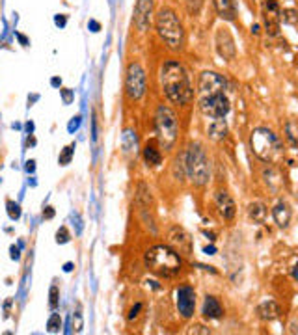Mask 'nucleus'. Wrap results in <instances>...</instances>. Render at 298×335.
<instances>
[{"mask_svg":"<svg viewBox=\"0 0 298 335\" xmlns=\"http://www.w3.org/2000/svg\"><path fill=\"white\" fill-rule=\"evenodd\" d=\"M161 86L166 97L176 105H186L194 97L186 69L176 60L164 61L161 69Z\"/></svg>","mask_w":298,"mask_h":335,"instance_id":"f257e3e1","label":"nucleus"},{"mask_svg":"<svg viewBox=\"0 0 298 335\" xmlns=\"http://www.w3.org/2000/svg\"><path fill=\"white\" fill-rule=\"evenodd\" d=\"M145 267L161 278H174L181 272V255L170 246H153L145 251Z\"/></svg>","mask_w":298,"mask_h":335,"instance_id":"f03ea898","label":"nucleus"},{"mask_svg":"<svg viewBox=\"0 0 298 335\" xmlns=\"http://www.w3.org/2000/svg\"><path fill=\"white\" fill-rule=\"evenodd\" d=\"M157 24V32L161 39L170 47V49H181L184 43V30L181 21L177 19L176 11L170 8H161L155 19Z\"/></svg>","mask_w":298,"mask_h":335,"instance_id":"7ed1b4c3","label":"nucleus"},{"mask_svg":"<svg viewBox=\"0 0 298 335\" xmlns=\"http://www.w3.org/2000/svg\"><path fill=\"white\" fill-rule=\"evenodd\" d=\"M184 169L186 175L196 186H205L211 179V168H209V160L203 151V147L199 144H190L188 151H186V160H184Z\"/></svg>","mask_w":298,"mask_h":335,"instance_id":"20e7f679","label":"nucleus"},{"mask_svg":"<svg viewBox=\"0 0 298 335\" xmlns=\"http://www.w3.org/2000/svg\"><path fill=\"white\" fill-rule=\"evenodd\" d=\"M155 130H157V140L159 144L170 151L177 142V134H179V125H177L176 112L172 108L161 107L157 108V115H155Z\"/></svg>","mask_w":298,"mask_h":335,"instance_id":"39448f33","label":"nucleus"},{"mask_svg":"<svg viewBox=\"0 0 298 335\" xmlns=\"http://www.w3.org/2000/svg\"><path fill=\"white\" fill-rule=\"evenodd\" d=\"M250 145H252V151L257 159L265 160V162H272V160L282 153V142L280 138L276 136L270 129L259 127L252 132L250 136Z\"/></svg>","mask_w":298,"mask_h":335,"instance_id":"423d86ee","label":"nucleus"},{"mask_svg":"<svg viewBox=\"0 0 298 335\" xmlns=\"http://www.w3.org/2000/svg\"><path fill=\"white\" fill-rule=\"evenodd\" d=\"M125 92L129 95V99L132 101H138L145 93V71L138 61H132L127 67Z\"/></svg>","mask_w":298,"mask_h":335,"instance_id":"0eeeda50","label":"nucleus"},{"mask_svg":"<svg viewBox=\"0 0 298 335\" xmlns=\"http://www.w3.org/2000/svg\"><path fill=\"white\" fill-rule=\"evenodd\" d=\"M199 110L207 115V117H226L228 112L231 110L230 99L226 97V93H218V95H209V97H199Z\"/></svg>","mask_w":298,"mask_h":335,"instance_id":"6e6552de","label":"nucleus"},{"mask_svg":"<svg viewBox=\"0 0 298 335\" xmlns=\"http://www.w3.org/2000/svg\"><path fill=\"white\" fill-rule=\"evenodd\" d=\"M228 90V80L214 71H203L198 80L199 97H209V95H218L226 93Z\"/></svg>","mask_w":298,"mask_h":335,"instance_id":"1a4fd4ad","label":"nucleus"},{"mask_svg":"<svg viewBox=\"0 0 298 335\" xmlns=\"http://www.w3.org/2000/svg\"><path fill=\"white\" fill-rule=\"evenodd\" d=\"M263 21L268 36L280 34V23H282V9L278 0H263Z\"/></svg>","mask_w":298,"mask_h":335,"instance_id":"9d476101","label":"nucleus"},{"mask_svg":"<svg viewBox=\"0 0 298 335\" xmlns=\"http://www.w3.org/2000/svg\"><path fill=\"white\" fill-rule=\"evenodd\" d=\"M176 304L179 315L183 319H190L194 315V309H196V292H194V289L188 285L179 287L176 292Z\"/></svg>","mask_w":298,"mask_h":335,"instance_id":"9b49d317","label":"nucleus"},{"mask_svg":"<svg viewBox=\"0 0 298 335\" xmlns=\"http://www.w3.org/2000/svg\"><path fill=\"white\" fill-rule=\"evenodd\" d=\"M168 240L172 248L179 255H190L192 253V238L183 227H172L168 233Z\"/></svg>","mask_w":298,"mask_h":335,"instance_id":"f8f14e48","label":"nucleus"},{"mask_svg":"<svg viewBox=\"0 0 298 335\" xmlns=\"http://www.w3.org/2000/svg\"><path fill=\"white\" fill-rule=\"evenodd\" d=\"M216 51H218V54H220L224 60L235 58L237 49H235L233 36L230 34L228 28H218V32H216Z\"/></svg>","mask_w":298,"mask_h":335,"instance_id":"ddd939ff","label":"nucleus"},{"mask_svg":"<svg viewBox=\"0 0 298 335\" xmlns=\"http://www.w3.org/2000/svg\"><path fill=\"white\" fill-rule=\"evenodd\" d=\"M151 11H153V0H138L136 9H134V23L140 32H145L149 28Z\"/></svg>","mask_w":298,"mask_h":335,"instance_id":"4468645a","label":"nucleus"},{"mask_svg":"<svg viewBox=\"0 0 298 335\" xmlns=\"http://www.w3.org/2000/svg\"><path fill=\"white\" fill-rule=\"evenodd\" d=\"M214 201H216V209H218V213H220V216L224 220H233V218H235L237 205H235L233 198L230 196V192H226V190L216 192Z\"/></svg>","mask_w":298,"mask_h":335,"instance_id":"2eb2a0df","label":"nucleus"},{"mask_svg":"<svg viewBox=\"0 0 298 335\" xmlns=\"http://www.w3.org/2000/svg\"><path fill=\"white\" fill-rule=\"evenodd\" d=\"M216 13L224 19V21H235L237 17V4L235 0H213Z\"/></svg>","mask_w":298,"mask_h":335,"instance_id":"dca6fc26","label":"nucleus"},{"mask_svg":"<svg viewBox=\"0 0 298 335\" xmlns=\"http://www.w3.org/2000/svg\"><path fill=\"white\" fill-rule=\"evenodd\" d=\"M257 315H259V319L270 322V320L280 319L282 309H280V305L276 304L274 300H265V302H261V304L257 305Z\"/></svg>","mask_w":298,"mask_h":335,"instance_id":"f3484780","label":"nucleus"},{"mask_svg":"<svg viewBox=\"0 0 298 335\" xmlns=\"http://www.w3.org/2000/svg\"><path fill=\"white\" fill-rule=\"evenodd\" d=\"M272 216H274V222L278 223V227H289L291 222V209L287 205V201H278L276 207L272 209Z\"/></svg>","mask_w":298,"mask_h":335,"instance_id":"a211bd4d","label":"nucleus"},{"mask_svg":"<svg viewBox=\"0 0 298 335\" xmlns=\"http://www.w3.org/2000/svg\"><path fill=\"white\" fill-rule=\"evenodd\" d=\"M224 315V309H222V304L218 302L216 296H207L205 302H203V317L211 320L220 319Z\"/></svg>","mask_w":298,"mask_h":335,"instance_id":"6ab92c4d","label":"nucleus"},{"mask_svg":"<svg viewBox=\"0 0 298 335\" xmlns=\"http://www.w3.org/2000/svg\"><path fill=\"white\" fill-rule=\"evenodd\" d=\"M209 136L213 138V140H224L226 134H228V123L224 117H216L211 125H209Z\"/></svg>","mask_w":298,"mask_h":335,"instance_id":"aec40b11","label":"nucleus"},{"mask_svg":"<svg viewBox=\"0 0 298 335\" xmlns=\"http://www.w3.org/2000/svg\"><path fill=\"white\" fill-rule=\"evenodd\" d=\"M144 160H145V164L147 166H151V168H155V166H159L162 162V155H161V151L157 149V145L155 144H147L144 147Z\"/></svg>","mask_w":298,"mask_h":335,"instance_id":"412c9836","label":"nucleus"},{"mask_svg":"<svg viewBox=\"0 0 298 335\" xmlns=\"http://www.w3.org/2000/svg\"><path fill=\"white\" fill-rule=\"evenodd\" d=\"M248 216H250L255 223H263L265 218H267V207L263 205V203H259V201L250 203V205H248Z\"/></svg>","mask_w":298,"mask_h":335,"instance_id":"4be33fe9","label":"nucleus"},{"mask_svg":"<svg viewBox=\"0 0 298 335\" xmlns=\"http://www.w3.org/2000/svg\"><path fill=\"white\" fill-rule=\"evenodd\" d=\"M285 134H287V140H289L293 147H298V121H287L285 123Z\"/></svg>","mask_w":298,"mask_h":335,"instance_id":"5701e85b","label":"nucleus"},{"mask_svg":"<svg viewBox=\"0 0 298 335\" xmlns=\"http://www.w3.org/2000/svg\"><path fill=\"white\" fill-rule=\"evenodd\" d=\"M73 153H75V144L63 147V151H61L60 157H58V162H60L61 166H67L69 162H71V159H73Z\"/></svg>","mask_w":298,"mask_h":335,"instance_id":"b1692460","label":"nucleus"},{"mask_svg":"<svg viewBox=\"0 0 298 335\" xmlns=\"http://www.w3.org/2000/svg\"><path fill=\"white\" fill-rule=\"evenodd\" d=\"M61 328V319L58 313H53L51 315V319H49V322H47V330L51 332V334H56V332H60Z\"/></svg>","mask_w":298,"mask_h":335,"instance_id":"393cba45","label":"nucleus"},{"mask_svg":"<svg viewBox=\"0 0 298 335\" xmlns=\"http://www.w3.org/2000/svg\"><path fill=\"white\" fill-rule=\"evenodd\" d=\"M282 21L285 24H298V11L297 9H283Z\"/></svg>","mask_w":298,"mask_h":335,"instance_id":"a878e982","label":"nucleus"},{"mask_svg":"<svg viewBox=\"0 0 298 335\" xmlns=\"http://www.w3.org/2000/svg\"><path fill=\"white\" fill-rule=\"evenodd\" d=\"M6 207H8V216L11 220H19V218H21V207H19V203L8 199V201H6Z\"/></svg>","mask_w":298,"mask_h":335,"instance_id":"bb28decb","label":"nucleus"},{"mask_svg":"<svg viewBox=\"0 0 298 335\" xmlns=\"http://www.w3.org/2000/svg\"><path fill=\"white\" fill-rule=\"evenodd\" d=\"M69 238H71V235H69L67 227H60L58 231H56V242H58V244L69 242Z\"/></svg>","mask_w":298,"mask_h":335,"instance_id":"cd10ccee","label":"nucleus"},{"mask_svg":"<svg viewBox=\"0 0 298 335\" xmlns=\"http://www.w3.org/2000/svg\"><path fill=\"white\" fill-rule=\"evenodd\" d=\"M49 305H51V309H56V307H58V287H56V285L51 287V300H49Z\"/></svg>","mask_w":298,"mask_h":335,"instance_id":"c85d7f7f","label":"nucleus"},{"mask_svg":"<svg viewBox=\"0 0 298 335\" xmlns=\"http://www.w3.org/2000/svg\"><path fill=\"white\" fill-rule=\"evenodd\" d=\"M9 255H11V259H13V261L21 259V251H19V248H17V246H11V248H9Z\"/></svg>","mask_w":298,"mask_h":335,"instance_id":"c756f323","label":"nucleus"},{"mask_svg":"<svg viewBox=\"0 0 298 335\" xmlns=\"http://www.w3.org/2000/svg\"><path fill=\"white\" fill-rule=\"evenodd\" d=\"M188 334H211V332L203 326H192V330H188Z\"/></svg>","mask_w":298,"mask_h":335,"instance_id":"7c9ffc66","label":"nucleus"},{"mask_svg":"<svg viewBox=\"0 0 298 335\" xmlns=\"http://www.w3.org/2000/svg\"><path fill=\"white\" fill-rule=\"evenodd\" d=\"M60 92H61V95H63V103H65V105H69V103H71V99H73V93L67 92V90H60Z\"/></svg>","mask_w":298,"mask_h":335,"instance_id":"2f4dec72","label":"nucleus"},{"mask_svg":"<svg viewBox=\"0 0 298 335\" xmlns=\"http://www.w3.org/2000/svg\"><path fill=\"white\" fill-rule=\"evenodd\" d=\"M43 218H45V220H51V218H54V209H53V207H47L45 211H43Z\"/></svg>","mask_w":298,"mask_h":335,"instance_id":"473e14b6","label":"nucleus"},{"mask_svg":"<svg viewBox=\"0 0 298 335\" xmlns=\"http://www.w3.org/2000/svg\"><path fill=\"white\" fill-rule=\"evenodd\" d=\"M140 309H142V304H136V305H134V307L130 309V313H129V320L134 319V317H136V315H138V311H140Z\"/></svg>","mask_w":298,"mask_h":335,"instance_id":"72a5a7b5","label":"nucleus"},{"mask_svg":"<svg viewBox=\"0 0 298 335\" xmlns=\"http://www.w3.org/2000/svg\"><path fill=\"white\" fill-rule=\"evenodd\" d=\"M54 23L58 24V26H65V17H63V15H56Z\"/></svg>","mask_w":298,"mask_h":335,"instance_id":"f704fd0d","label":"nucleus"},{"mask_svg":"<svg viewBox=\"0 0 298 335\" xmlns=\"http://www.w3.org/2000/svg\"><path fill=\"white\" fill-rule=\"evenodd\" d=\"M90 28H92V32H99V28H101V24L97 23V21H90V24H88Z\"/></svg>","mask_w":298,"mask_h":335,"instance_id":"c9c22d12","label":"nucleus"},{"mask_svg":"<svg viewBox=\"0 0 298 335\" xmlns=\"http://www.w3.org/2000/svg\"><path fill=\"white\" fill-rule=\"evenodd\" d=\"M34 164H36L34 160H28V162H26V169H28V171H34Z\"/></svg>","mask_w":298,"mask_h":335,"instance_id":"e433bc0d","label":"nucleus"},{"mask_svg":"<svg viewBox=\"0 0 298 335\" xmlns=\"http://www.w3.org/2000/svg\"><path fill=\"white\" fill-rule=\"evenodd\" d=\"M17 38H19V41H21L23 45H28V39L24 38V36H21V34H17Z\"/></svg>","mask_w":298,"mask_h":335,"instance_id":"4c0bfd02","label":"nucleus"},{"mask_svg":"<svg viewBox=\"0 0 298 335\" xmlns=\"http://www.w3.org/2000/svg\"><path fill=\"white\" fill-rule=\"evenodd\" d=\"M293 276H295V279H298V263L295 265V268H293Z\"/></svg>","mask_w":298,"mask_h":335,"instance_id":"58836bf2","label":"nucleus"},{"mask_svg":"<svg viewBox=\"0 0 298 335\" xmlns=\"http://www.w3.org/2000/svg\"><path fill=\"white\" fill-rule=\"evenodd\" d=\"M252 34H259V24H253V26H252Z\"/></svg>","mask_w":298,"mask_h":335,"instance_id":"ea45409f","label":"nucleus"},{"mask_svg":"<svg viewBox=\"0 0 298 335\" xmlns=\"http://www.w3.org/2000/svg\"><path fill=\"white\" fill-rule=\"evenodd\" d=\"M63 270H65V272H71V270H73V265H71V263H67V265L63 267Z\"/></svg>","mask_w":298,"mask_h":335,"instance_id":"a19ab883","label":"nucleus"},{"mask_svg":"<svg viewBox=\"0 0 298 335\" xmlns=\"http://www.w3.org/2000/svg\"><path fill=\"white\" fill-rule=\"evenodd\" d=\"M51 82H53V86H60V78H53Z\"/></svg>","mask_w":298,"mask_h":335,"instance_id":"79ce46f5","label":"nucleus"},{"mask_svg":"<svg viewBox=\"0 0 298 335\" xmlns=\"http://www.w3.org/2000/svg\"><path fill=\"white\" fill-rule=\"evenodd\" d=\"M205 253H209V255H213V253H214V248H205Z\"/></svg>","mask_w":298,"mask_h":335,"instance_id":"37998d69","label":"nucleus"},{"mask_svg":"<svg viewBox=\"0 0 298 335\" xmlns=\"http://www.w3.org/2000/svg\"><path fill=\"white\" fill-rule=\"evenodd\" d=\"M26 144H28V145H34V144H36V140H34V138H28V142H26Z\"/></svg>","mask_w":298,"mask_h":335,"instance_id":"c03bdc74","label":"nucleus"}]
</instances>
